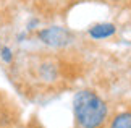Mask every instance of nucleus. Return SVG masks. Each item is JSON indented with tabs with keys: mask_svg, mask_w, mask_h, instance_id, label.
<instances>
[{
	"mask_svg": "<svg viewBox=\"0 0 131 128\" xmlns=\"http://www.w3.org/2000/svg\"><path fill=\"white\" fill-rule=\"evenodd\" d=\"M26 128H44V126L37 122V119H32V120L28 123V126H26Z\"/></svg>",
	"mask_w": 131,
	"mask_h": 128,
	"instance_id": "7",
	"label": "nucleus"
},
{
	"mask_svg": "<svg viewBox=\"0 0 131 128\" xmlns=\"http://www.w3.org/2000/svg\"><path fill=\"white\" fill-rule=\"evenodd\" d=\"M37 78L44 83H52L58 78V66L50 60H44L37 65Z\"/></svg>",
	"mask_w": 131,
	"mask_h": 128,
	"instance_id": "4",
	"label": "nucleus"
},
{
	"mask_svg": "<svg viewBox=\"0 0 131 128\" xmlns=\"http://www.w3.org/2000/svg\"><path fill=\"white\" fill-rule=\"evenodd\" d=\"M74 128H79V126H74Z\"/></svg>",
	"mask_w": 131,
	"mask_h": 128,
	"instance_id": "8",
	"label": "nucleus"
},
{
	"mask_svg": "<svg viewBox=\"0 0 131 128\" xmlns=\"http://www.w3.org/2000/svg\"><path fill=\"white\" fill-rule=\"evenodd\" d=\"M117 34V24L113 23H95L88 29V36L92 41H105Z\"/></svg>",
	"mask_w": 131,
	"mask_h": 128,
	"instance_id": "3",
	"label": "nucleus"
},
{
	"mask_svg": "<svg viewBox=\"0 0 131 128\" xmlns=\"http://www.w3.org/2000/svg\"><path fill=\"white\" fill-rule=\"evenodd\" d=\"M0 58L3 60L5 63H13V52H12V49L7 47V45H3L2 49H0Z\"/></svg>",
	"mask_w": 131,
	"mask_h": 128,
	"instance_id": "6",
	"label": "nucleus"
},
{
	"mask_svg": "<svg viewBox=\"0 0 131 128\" xmlns=\"http://www.w3.org/2000/svg\"><path fill=\"white\" fill-rule=\"evenodd\" d=\"M36 37L39 42H42L50 49H65L74 42L73 31H70L65 26H57V24L37 29Z\"/></svg>",
	"mask_w": 131,
	"mask_h": 128,
	"instance_id": "2",
	"label": "nucleus"
},
{
	"mask_svg": "<svg viewBox=\"0 0 131 128\" xmlns=\"http://www.w3.org/2000/svg\"><path fill=\"white\" fill-rule=\"evenodd\" d=\"M107 128H131V107L115 114L107 123Z\"/></svg>",
	"mask_w": 131,
	"mask_h": 128,
	"instance_id": "5",
	"label": "nucleus"
},
{
	"mask_svg": "<svg viewBox=\"0 0 131 128\" xmlns=\"http://www.w3.org/2000/svg\"><path fill=\"white\" fill-rule=\"evenodd\" d=\"M73 117L79 128H105L108 123V104L95 89L84 88L73 96Z\"/></svg>",
	"mask_w": 131,
	"mask_h": 128,
	"instance_id": "1",
	"label": "nucleus"
}]
</instances>
